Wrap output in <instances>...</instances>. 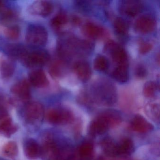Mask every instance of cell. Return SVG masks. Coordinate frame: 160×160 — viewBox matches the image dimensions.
Here are the masks:
<instances>
[{
  "mask_svg": "<svg viewBox=\"0 0 160 160\" xmlns=\"http://www.w3.org/2000/svg\"><path fill=\"white\" fill-rule=\"evenodd\" d=\"M42 146L43 160H72L70 146L56 138L52 133L46 134Z\"/></svg>",
  "mask_w": 160,
  "mask_h": 160,
  "instance_id": "obj_1",
  "label": "cell"
},
{
  "mask_svg": "<svg viewBox=\"0 0 160 160\" xmlns=\"http://www.w3.org/2000/svg\"><path fill=\"white\" fill-rule=\"evenodd\" d=\"M117 90L115 86L106 80L96 82L92 86L91 94L83 98L86 103H96L104 106H112L117 102Z\"/></svg>",
  "mask_w": 160,
  "mask_h": 160,
  "instance_id": "obj_2",
  "label": "cell"
},
{
  "mask_svg": "<svg viewBox=\"0 0 160 160\" xmlns=\"http://www.w3.org/2000/svg\"><path fill=\"white\" fill-rule=\"evenodd\" d=\"M22 115L24 121L28 125L39 126L43 121L45 115L44 108L39 102H28L23 108Z\"/></svg>",
  "mask_w": 160,
  "mask_h": 160,
  "instance_id": "obj_3",
  "label": "cell"
},
{
  "mask_svg": "<svg viewBox=\"0 0 160 160\" xmlns=\"http://www.w3.org/2000/svg\"><path fill=\"white\" fill-rule=\"evenodd\" d=\"M50 57L49 53L43 49L27 51L21 58L23 64L29 68L42 67L49 62Z\"/></svg>",
  "mask_w": 160,
  "mask_h": 160,
  "instance_id": "obj_4",
  "label": "cell"
},
{
  "mask_svg": "<svg viewBox=\"0 0 160 160\" xmlns=\"http://www.w3.org/2000/svg\"><path fill=\"white\" fill-rule=\"evenodd\" d=\"M45 116L47 121L53 125H65L74 121L73 112L65 108H51L47 112Z\"/></svg>",
  "mask_w": 160,
  "mask_h": 160,
  "instance_id": "obj_5",
  "label": "cell"
},
{
  "mask_svg": "<svg viewBox=\"0 0 160 160\" xmlns=\"http://www.w3.org/2000/svg\"><path fill=\"white\" fill-rule=\"evenodd\" d=\"M26 39L27 42L34 47L45 45L48 40L47 31L42 26L32 25L28 28Z\"/></svg>",
  "mask_w": 160,
  "mask_h": 160,
  "instance_id": "obj_6",
  "label": "cell"
},
{
  "mask_svg": "<svg viewBox=\"0 0 160 160\" xmlns=\"http://www.w3.org/2000/svg\"><path fill=\"white\" fill-rule=\"evenodd\" d=\"M106 53L111 57L117 65H128V58L125 49L115 41L110 40L104 48Z\"/></svg>",
  "mask_w": 160,
  "mask_h": 160,
  "instance_id": "obj_7",
  "label": "cell"
},
{
  "mask_svg": "<svg viewBox=\"0 0 160 160\" xmlns=\"http://www.w3.org/2000/svg\"><path fill=\"white\" fill-rule=\"evenodd\" d=\"M11 92L18 100L25 102H28L31 97L29 83L26 79L15 83L11 88Z\"/></svg>",
  "mask_w": 160,
  "mask_h": 160,
  "instance_id": "obj_8",
  "label": "cell"
},
{
  "mask_svg": "<svg viewBox=\"0 0 160 160\" xmlns=\"http://www.w3.org/2000/svg\"><path fill=\"white\" fill-rule=\"evenodd\" d=\"M135 29L138 32L143 34L152 32L156 27V21L152 17L148 15L138 18L134 25Z\"/></svg>",
  "mask_w": 160,
  "mask_h": 160,
  "instance_id": "obj_9",
  "label": "cell"
},
{
  "mask_svg": "<svg viewBox=\"0 0 160 160\" xmlns=\"http://www.w3.org/2000/svg\"><path fill=\"white\" fill-rule=\"evenodd\" d=\"M53 4L46 1H37L29 7L28 12L31 14L46 17L51 14L53 11Z\"/></svg>",
  "mask_w": 160,
  "mask_h": 160,
  "instance_id": "obj_10",
  "label": "cell"
},
{
  "mask_svg": "<svg viewBox=\"0 0 160 160\" xmlns=\"http://www.w3.org/2000/svg\"><path fill=\"white\" fill-rule=\"evenodd\" d=\"M130 127L134 132L140 133L150 132L154 129L153 125L139 114L135 115L131 120Z\"/></svg>",
  "mask_w": 160,
  "mask_h": 160,
  "instance_id": "obj_11",
  "label": "cell"
},
{
  "mask_svg": "<svg viewBox=\"0 0 160 160\" xmlns=\"http://www.w3.org/2000/svg\"><path fill=\"white\" fill-rule=\"evenodd\" d=\"M143 9V4L138 1H122L119 4L120 12L130 17L137 15L141 12Z\"/></svg>",
  "mask_w": 160,
  "mask_h": 160,
  "instance_id": "obj_12",
  "label": "cell"
},
{
  "mask_svg": "<svg viewBox=\"0 0 160 160\" xmlns=\"http://www.w3.org/2000/svg\"><path fill=\"white\" fill-rule=\"evenodd\" d=\"M109 129L107 122L99 115L89 124L88 132L91 136L96 137L105 133Z\"/></svg>",
  "mask_w": 160,
  "mask_h": 160,
  "instance_id": "obj_13",
  "label": "cell"
},
{
  "mask_svg": "<svg viewBox=\"0 0 160 160\" xmlns=\"http://www.w3.org/2000/svg\"><path fill=\"white\" fill-rule=\"evenodd\" d=\"M23 148L25 155L31 160L37 159L42 155V146L33 138L26 139L24 142Z\"/></svg>",
  "mask_w": 160,
  "mask_h": 160,
  "instance_id": "obj_14",
  "label": "cell"
},
{
  "mask_svg": "<svg viewBox=\"0 0 160 160\" xmlns=\"http://www.w3.org/2000/svg\"><path fill=\"white\" fill-rule=\"evenodd\" d=\"M82 30L85 36L93 40L102 39L105 35L106 32L103 28L92 22L85 23Z\"/></svg>",
  "mask_w": 160,
  "mask_h": 160,
  "instance_id": "obj_15",
  "label": "cell"
},
{
  "mask_svg": "<svg viewBox=\"0 0 160 160\" xmlns=\"http://www.w3.org/2000/svg\"><path fill=\"white\" fill-rule=\"evenodd\" d=\"M73 69L77 76L82 82H87L90 79L92 76L91 68L87 62H76L74 65Z\"/></svg>",
  "mask_w": 160,
  "mask_h": 160,
  "instance_id": "obj_16",
  "label": "cell"
},
{
  "mask_svg": "<svg viewBox=\"0 0 160 160\" xmlns=\"http://www.w3.org/2000/svg\"><path fill=\"white\" fill-rule=\"evenodd\" d=\"M99 115L107 122L110 129L118 126L122 122L121 114L118 110L115 109H106L101 112Z\"/></svg>",
  "mask_w": 160,
  "mask_h": 160,
  "instance_id": "obj_17",
  "label": "cell"
},
{
  "mask_svg": "<svg viewBox=\"0 0 160 160\" xmlns=\"http://www.w3.org/2000/svg\"><path fill=\"white\" fill-rule=\"evenodd\" d=\"M30 83L37 88H44L49 84L48 78L43 71L41 69L34 70L29 75Z\"/></svg>",
  "mask_w": 160,
  "mask_h": 160,
  "instance_id": "obj_18",
  "label": "cell"
},
{
  "mask_svg": "<svg viewBox=\"0 0 160 160\" xmlns=\"http://www.w3.org/2000/svg\"><path fill=\"white\" fill-rule=\"evenodd\" d=\"M101 148L105 156L109 158H114L118 155V143L110 137L104 138L101 141Z\"/></svg>",
  "mask_w": 160,
  "mask_h": 160,
  "instance_id": "obj_19",
  "label": "cell"
},
{
  "mask_svg": "<svg viewBox=\"0 0 160 160\" xmlns=\"http://www.w3.org/2000/svg\"><path fill=\"white\" fill-rule=\"evenodd\" d=\"M15 64L12 60L6 57L0 58V75L5 79L10 78L13 74Z\"/></svg>",
  "mask_w": 160,
  "mask_h": 160,
  "instance_id": "obj_20",
  "label": "cell"
},
{
  "mask_svg": "<svg viewBox=\"0 0 160 160\" xmlns=\"http://www.w3.org/2000/svg\"><path fill=\"white\" fill-rule=\"evenodd\" d=\"M18 129V126L13 122L12 120L9 116L0 121V133L4 136L10 137L16 132Z\"/></svg>",
  "mask_w": 160,
  "mask_h": 160,
  "instance_id": "obj_21",
  "label": "cell"
},
{
  "mask_svg": "<svg viewBox=\"0 0 160 160\" xmlns=\"http://www.w3.org/2000/svg\"><path fill=\"white\" fill-rule=\"evenodd\" d=\"M118 156H129L134 152V143L131 138H125L118 143Z\"/></svg>",
  "mask_w": 160,
  "mask_h": 160,
  "instance_id": "obj_22",
  "label": "cell"
},
{
  "mask_svg": "<svg viewBox=\"0 0 160 160\" xmlns=\"http://www.w3.org/2000/svg\"><path fill=\"white\" fill-rule=\"evenodd\" d=\"M80 160H91L94 153V145L91 141H85L81 143L78 150Z\"/></svg>",
  "mask_w": 160,
  "mask_h": 160,
  "instance_id": "obj_23",
  "label": "cell"
},
{
  "mask_svg": "<svg viewBox=\"0 0 160 160\" xmlns=\"http://www.w3.org/2000/svg\"><path fill=\"white\" fill-rule=\"evenodd\" d=\"M129 65H118L112 72V77L119 83H126L129 80Z\"/></svg>",
  "mask_w": 160,
  "mask_h": 160,
  "instance_id": "obj_24",
  "label": "cell"
},
{
  "mask_svg": "<svg viewBox=\"0 0 160 160\" xmlns=\"http://www.w3.org/2000/svg\"><path fill=\"white\" fill-rule=\"evenodd\" d=\"M146 115L156 123L160 122V106L159 104L152 103L147 104L145 108Z\"/></svg>",
  "mask_w": 160,
  "mask_h": 160,
  "instance_id": "obj_25",
  "label": "cell"
},
{
  "mask_svg": "<svg viewBox=\"0 0 160 160\" xmlns=\"http://www.w3.org/2000/svg\"><path fill=\"white\" fill-rule=\"evenodd\" d=\"M18 149L17 144L13 141H9L3 146L2 153L5 157L10 159H14L18 154Z\"/></svg>",
  "mask_w": 160,
  "mask_h": 160,
  "instance_id": "obj_26",
  "label": "cell"
},
{
  "mask_svg": "<svg viewBox=\"0 0 160 160\" xmlns=\"http://www.w3.org/2000/svg\"><path fill=\"white\" fill-rule=\"evenodd\" d=\"M114 28L116 33L119 36H125L128 34L129 26L126 21L122 18L118 17L115 19Z\"/></svg>",
  "mask_w": 160,
  "mask_h": 160,
  "instance_id": "obj_27",
  "label": "cell"
},
{
  "mask_svg": "<svg viewBox=\"0 0 160 160\" xmlns=\"http://www.w3.org/2000/svg\"><path fill=\"white\" fill-rule=\"evenodd\" d=\"M7 52L12 57L21 59L28 50L24 47L20 45L14 44L9 46L7 48Z\"/></svg>",
  "mask_w": 160,
  "mask_h": 160,
  "instance_id": "obj_28",
  "label": "cell"
},
{
  "mask_svg": "<svg viewBox=\"0 0 160 160\" xmlns=\"http://www.w3.org/2000/svg\"><path fill=\"white\" fill-rule=\"evenodd\" d=\"M109 62L108 60L102 55L97 56L94 59L93 67L94 70L99 72H104L108 69Z\"/></svg>",
  "mask_w": 160,
  "mask_h": 160,
  "instance_id": "obj_29",
  "label": "cell"
},
{
  "mask_svg": "<svg viewBox=\"0 0 160 160\" xmlns=\"http://www.w3.org/2000/svg\"><path fill=\"white\" fill-rule=\"evenodd\" d=\"M68 21V17L65 13H59L51 20V26L55 29H59L67 24Z\"/></svg>",
  "mask_w": 160,
  "mask_h": 160,
  "instance_id": "obj_30",
  "label": "cell"
},
{
  "mask_svg": "<svg viewBox=\"0 0 160 160\" xmlns=\"http://www.w3.org/2000/svg\"><path fill=\"white\" fill-rule=\"evenodd\" d=\"M157 89L158 86L155 82L152 81H148L144 85L143 94L147 98H152L155 96Z\"/></svg>",
  "mask_w": 160,
  "mask_h": 160,
  "instance_id": "obj_31",
  "label": "cell"
},
{
  "mask_svg": "<svg viewBox=\"0 0 160 160\" xmlns=\"http://www.w3.org/2000/svg\"><path fill=\"white\" fill-rule=\"evenodd\" d=\"M4 33L6 37L11 40H17L20 35V29L16 25L8 27L5 29Z\"/></svg>",
  "mask_w": 160,
  "mask_h": 160,
  "instance_id": "obj_32",
  "label": "cell"
},
{
  "mask_svg": "<svg viewBox=\"0 0 160 160\" xmlns=\"http://www.w3.org/2000/svg\"><path fill=\"white\" fill-rule=\"evenodd\" d=\"M10 103L4 96L0 95V121L9 116L8 107Z\"/></svg>",
  "mask_w": 160,
  "mask_h": 160,
  "instance_id": "obj_33",
  "label": "cell"
},
{
  "mask_svg": "<svg viewBox=\"0 0 160 160\" xmlns=\"http://www.w3.org/2000/svg\"><path fill=\"white\" fill-rule=\"evenodd\" d=\"M62 63L59 61L55 62L52 63L49 68L50 74L55 77H58L62 73Z\"/></svg>",
  "mask_w": 160,
  "mask_h": 160,
  "instance_id": "obj_34",
  "label": "cell"
},
{
  "mask_svg": "<svg viewBox=\"0 0 160 160\" xmlns=\"http://www.w3.org/2000/svg\"><path fill=\"white\" fill-rule=\"evenodd\" d=\"M14 17V14L12 10L4 9L0 13V20L3 23H8L12 20Z\"/></svg>",
  "mask_w": 160,
  "mask_h": 160,
  "instance_id": "obj_35",
  "label": "cell"
},
{
  "mask_svg": "<svg viewBox=\"0 0 160 160\" xmlns=\"http://www.w3.org/2000/svg\"><path fill=\"white\" fill-rule=\"evenodd\" d=\"M135 74L138 78L142 79L147 75V71L146 68L142 65H138L135 70Z\"/></svg>",
  "mask_w": 160,
  "mask_h": 160,
  "instance_id": "obj_36",
  "label": "cell"
},
{
  "mask_svg": "<svg viewBox=\"0 0 160 160\" xmlns=\"http://www.w3.org/2000/svg\"><path fill=\"white\" fill-rule=\"evenodd\" d=\"M151 44L147 42H141L139 47V51L141 54H146L148 53L152 49Z\"/></svg>",
  "mask_w": 160,
  "mask_h": 160,
  "instance_id": "obj_37",
  "label": "cell"
},
{
  "mask_svg": "<svg viewBox=\"0 0 160 160\" xmlns=\"http://www.w3.org/2000/svg\"><path fill=\"white\" fill-rule=\"evenodd\" d=\"M72 22L75 25H78L80 23V19L78 17H74L72 18Z\"/></svg>",
  "mask_w": 160,
  "mask_h": 160,
  "instance_id": "obj_38",
  "label": "cell"
},
{
  "mask_svg": "<svg viewBox=\"0 0 160 160\" xmlns=\"http://www.w3.org/2000/svg\"><path fill=\"white\" fill-rule=\"evenodd\" d=\"M112 158H109V157H107V156H103V155H101V156H99L98 157L97 160H112Z\"/></svg>",
  "mask_w": 160,
  "mask_h": 160,
  "instance_id": "obj_39",
  "label": "cell"
},
{
  "mask_svg": "<svg viewBox=\"0 0 160 160\" xmlns=\"http://www.w3.org/2000/svg\"><path fill=\"white\" fill-rule=\"evenodd\" d=\"M0 5H1V2H0Z\"/></svg>",
  "mask_w": 160,
  "mask_h": 160,
  "instance_id": "obj_40",
  "label": "cell"
}]
</instances>
